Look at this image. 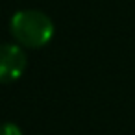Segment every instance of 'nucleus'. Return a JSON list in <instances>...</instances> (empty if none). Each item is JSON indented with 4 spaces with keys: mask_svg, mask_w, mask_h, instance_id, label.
<instances>
[{
    "mask_svg": "<svg viewBox=\"0 0 135 135\" xmlns=\"http://www.w3.org/2000/svg\"><path fill=\"white\" fill-rule=\"evenodd\" d=\"M9 32L21 46L41 48L50 43V39L54 35V22L43 11L22 9L11 17Z\"/></svg>",
    "mask_w": 135,
    "mask_h": 135,
    "instance_id": "nucleus-1",
    "label": "nucleus"
},
{
    "mask_svg": "<svg viewBox=\"0 0 135 135\" xmlns=\"http://www.w3.org/2000/svg\"><path fill=\"white\" fill-rule=\"evenodd\" d=\"M26 54L21 45H0V83H11L26 70Z\"/></svg>",
    "mask_w": 135,
    "mask_h": 135,
    "instance_id": "nucleus-2",
    "label": "nucleus"
},
{
    "mask_svg": "<svg viewBox=\"0 0 135 135\" xmlns=\"http://www.w3.org/2000/svg\"><path fill=\"white\" fill-rule=\"evenodd\" d=\"M0 135H22V129L13 122H4L0 124Z\"/></svg>",
    "mask_w": 135,
    "mask_h": 135,
    "instance_id": "nucleus-3",
    "label": "nucleus"
}]
</instances>
